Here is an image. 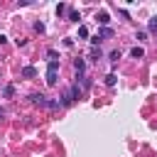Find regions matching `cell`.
<instances>
[{
    "mask_svg": "<svg viewBox=\"0 0 157 157\" xmlns=\"http://www.w3.org/2000/svg\"><path fill=\"white\" fill-rule=\"evenodd\" d=\"M78 96H81V91H78V83H76V86H71V88H69V91L61 96V105H71V103H74Z\"/></svg>",
    "mask_w": 157,
    "mask_h": 157,
    "instance_id": "obj_1",
    "label": "cell"
},
{
    "mask_svg": "<svg viewBox=\"0 0 157 157\" xmlns=\"http://www.w3.org/2000/svg\"><path fill=\"white\" fill-rule=\"evenodd\" d=\"M56 76H59V61H49V66H47V83L54 86Z\"/></svg>",
    "mask_w": 157,
    "mask_h": 157,
    "instance_id": "obj_2",
    "label": "cell"
},
{
    "mask_svg": "<svg viewBox=\"0 0 157 157\" xmlns=\"http://www.w3.org/2000/svg\"><path fill=\"white\" fill-rule=\"evenodd\" d=\"M29 98H32V103H34V105H47V108H49V101H47V96H44V93H32Z\"/></svg>",
    "mask_w": 157,
    "mask_h": 157,
    "instance_id": "obj_3",
    "label": "cell"
},
{
    "mask_svg": "<svg viewBox=\"0 0 157 157\" xmlns=\"http://www.w3.org/2000/svg\"><path fill=\"white\" fill-rule=\"evenodd\" d=\"M96 20H98V25H101V27H105V25L110 22V15H108L105 10H101V12H96Z\"/></svg>",
    "mask_w": 157,
    "mask_h": 157,
    "instance_id": "obj_4",
    "label": "cell"
},
{
    "mask_svg": "<svg viewBox=\"0 0 157 157\" xmlns=\"http://www.w3.org/2000/svg\"><path fill=\"white\" fill-rule=\"evenodd\" d=\"M22 76H25V78H34V76H37V69H34V66H25V69H22Z\"/></svg>",
    "mask_w": 157,
    "mask_h": 157,
    "instance_id": "obj_5",
    "label": "cell"
},
{
    "mask_svg": "<svg viewBox=\"0 0 157 157\" xmlns=\"http://www.w3.org/2000/svg\"><path fill=\"white\" fill-rule=\"evenodd\" d=\"M74 69H76V74H83V69H86V61H83V59H74Z\"/></svg>",
    "mask_w": 157,
    "mask_h": 157,
    "instance_id": "obj_6",
    "label": "cell"
},
{
    "mask_svg": "<svg viewBox=\"0 0 157 157\" xmlns=\"http://www.w3.org/2000/svg\"><path fill=\"white\" fill-rule=\"evenodd\" d=\"M66 15H69V20H71V22H78V20H81L78 10H74V7H69V12H66Z\"/></svg>",
    "mask_w": 157,
    "mask_h": 157,
    "instance_id": "obj_7",
    "label": "cell"
},
{
    "mask_svg": "<svg viewBox=\"0 0 157 157\" xmlns=\"http://www.w3.org/2000/svg\"><path fill=\"white\" fill-rule=\"evenodd\" d=\"M101 56H103V52H101V47H91V59H93V61H98Z\"/></svg>",
    "mask_w": 157,
    "mask_h": 157,
    "instance_id": "obj_8",
    "label": "cell"
},
{
    "mask_svg": "<svg viewBox=\"0 0 157 157\" xmlns=\"http://www.w3.org/2000/svg\"><path fill=\"white\" fill-rule=\"evenodd\" d=\"M142 54H145V49H142V47H132V49H130V56H132V59H140Z\"/></svg>",
    "mask_w": 157,
    "mask_h": 157,
    "instance_id": "obj_9",
    "label": "cell"
},
{
    "mask_svg": "<svg viewBox=\"0 0 157 157\" xmlns=\"http://www.w3.org/2000/svg\"><path fill=\"white\" fill-rule=\"evenodd\" d=\"M98 37H101V39H103V37H113V29H110V27H101V29H98Z\"/></svg>",
    "mask_w": 157,
    "mask_h": 157,
    "instance_id": "obj_10",
    "label": "cell"
},
{
    "mask_svg": "<svg viewBox=\"0 0 157 157\" xmlns=\"http://www.w3.org/2000/svg\"><path fill=\"white\" fill-rule=\"evenodd\" d=\"M66 12H69V7H66L64 2H59V5H56V15L61 17V15H66Z\"/></svg>",
    "mask_w": 157,
    "mask_h": 157,
    "instance_id": "obj_11",
    "label": "cell"
},
{
    "mask_svg": "<svg viewBox=\"0 0 157 157\" xmlns=\"http://www.w3.org/2000/svg\"><path fill=\"white\" fill-rule=\"evenodd\" d=\"M2 93H5V98H12V96H15V86H12V83H10V86H5V91H2Z\"/></svg>",
    "mask_w": 157,
    "mask_h": 157,
    "instance_id": "obj_12",
    "label": "cell"
},
{
    "mask_svg": "<svg viewBox=\"0 0 157 157\" xmlns=\"http://www.w3.org/2000/svg\"><path fill=\"white\" fill-rule=\"evenodd\" d=\"M115 81H118L115 74H108V76H105V83H108V86H115Z\"/></svg>",
    "mask_w": 157,
    "mask_h": 157,
    "instance_id": "obj_13",
    "label": "cell"
},
{
    "mask_svg": "<svg viewBox=\"0 0 157 157\" xmlns=\"http://www.w3.org/2000/svg\"><path fill=\"white\" fill-rule=\"evenodd\" d=\"M78 37H81V39H86V37H88V27H83V25H81V27H78Z\"/></svg>",
    "mask_w": 157,
    "mask_h": 157,
    "instance_id": "obj_14",
    "label": "cell"
},
{
    "mask_svg": "<svg viewBox=\"0 0 157 157\" xmlns=\"http://www.w3.org/2000/svg\"><path fill=\"white\" fill-rule=\"evenodd\" d=\"M150 32H157V17H150Z\"/></svg>",
    "mask_w": 157,
    "mask_h": 157,
    "instance_id": "obj_15",
    "label": "cell"
},
{
    "mask_svg": "<svg viewBox=\"0 0 157 157\" xmlns=\"http://www.w3.org/2000/svg\"><path fill=\"white\" fill-rule=\"evenodd\" d=\"M34 29H37V32L42 34V32H44V25H42V22H34Z\"/></svg>",
    "mask_w": 157,
    "mask_h": 157,
    "instance_id": "obj_16",
    "label": "cell"
},
{
    "mask_svg": "<svg viewBox=\"0 0 157 157\" xmlns=\"http://www.w3.org/2000/svg\"><path fill=\"white\" fill-rule=\"evenodd\" d=\"M110 59H113V61H118V59H120V52H118V49H115V52H110Z\"/></svg>",
    "mask_w": 157,
    "mask_h": 157,
    "instance_id": "obj_17",
    "label": "cell"
},
{
    "mask_svg": "<svg viewBox=\"0 0 157 157\" xmlns=\"http://www.w3.org/2000/svg\"><path fill=\"white\" fill-rule=\"evenodd\" d=\"M5 42H7V37H5V34H0V44H5Z\"/></svg>",
    "mask_w": 157,
    "mask_h": 157,
    "instance_id": "obj_18",
    "label": "cell"
},
{
    "mask_svg": "<svg viewBox=\"0 0 157 157\" xmlns=\"http://www.w3.org/2000/svg\"><path fill=\"white\" fill-rule=\"evenodd\" d=\"M2 115H5V110H2V108H0V118H2Z\"/></svg>",
    "mask_w": 157,
    "mask_h": 157,
    "instance_id": "obj_19",
    "label": "cell"
}]
</instances>
